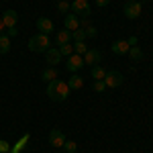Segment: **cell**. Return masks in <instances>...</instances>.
Segmentation results:
<instances>
[{
	"instance_id": "obj_2",
	"label": "cell",
	"mask_w": 153,
	"mask_h": 153,
	"mask_svg": "<svg viewBox=\"0 0 153 153\" xmlns=\"http://www.w3.org/2000/svg\"><path fill=\"white\" fill-rule=\"evenodd\" d=\"M49 35H43V33H37L29 39V49L33 51V53H45L49 49Z\"/></svg>"
},
{
	"instance_id": "obj_8",
	"label": "cell",
	"mask_w": 153,
	"mask_h": 153,
	"mask_svg": "<svg viewBox=\"0 0 153 153\" xmlns=\"http://www.w3.org/2000/svg\"><path fill=\"white\" fill-rule=\"evenodd\" d=\"M100 59H102V51L100 49H88L84 53V63L86 65H96Z\"/></svg>"
},
{
	"instance_id": "obj_27",
	"label": "cell",
	"mask_w": 153,
	"mask_h": 153,
	"mask_svg": "<svg viewBox=\"0 0 153 153\" xmlns=\"http://www.w3.org/2000/svg\"><path fill=\"white\" fill-rule=\"evenodd\" d=\"M0 153H10V143L0 139Z\"/></svg>"
},
{
	"instance_id": "obj_21",
	"label": "cell",
	"mask_w": 153,
	"mask_h": 153,
	"mask_svg": "<svg viewBox=\"0 0 153 153\" xmlns=\"http://www.w3.org/2000/svg\"><path fill=\"white\" fill-rule=\"evenodd\" d=\"M71 41H74V43L86 41V31H84V29H76V31L71 33Z\"/></svg>"
},
{
	"instance_id": "obj_31",
	"label": "cell",
	"mask_w": 153,
	"mask_h": 153,
	"mask_svg": "<svg viewBox=\"0 0 153 153\" xmlns=\"http://www.w3.org/2000/svg\"><path fill=\"white\" fill-rule=\"evenodd\" d=\"M127 41H129L131 47H133V45H137V37H131V39H127Z\"/></svg>"
},
{
	"instance_id": "obj_19",
	"label": "cell",
	"mask_w": 153,
	"mask_h": 153,
	"mask_svg": "<svg viewBox=\"0 0 153 153\" xmlns=\"http://www.w3.org/2000/svg\"><path fill=\"white\" fill-rule=\"evenodd\" d=\"M104 76H106V70L102 68V65H92V78L94 80H104Z\"/></svg>"
},
{
	"instance_id": "obj_29",
	"label": "cell",
	"mask_w": 153,
	"mask_h": 153,
	"mask_svg": "<svg viewBox=\"0 0 153 153\" xmlns=\"http://www.w3.org/2000/svg\"><path fill=\"white\" fill-rule=\"evenodd\" d=\"M96 4H98V6H108L110 0H96Z\"/></svg>"
},
{
	"instance_id": "obj_23",
	"label": "cell",
	"mask_w": 153,
	"mask_h": 153,
	"mask_svg": "<svg viewBox=\"0 0 153 153\" xmlns=\"http://www.w3.org/2000/svg\"><path fill=\"white\" fill-rule=\"evenodd\" d=\"M88 51V45L84 43V41H80V43H74V53H78V55H82L84 57V53Z\"/></svg>"
},
{
	"instance_id": "obj_24",
	"label": "cell",
	"mask_w": 153,
	"mask_h": 153,
	"mask_svg": "<svg viewBox=\"0 0 153 153\" xmlns=\"http://www.w3.org/2000/svg\"><path fill=\"white\" fill-rule=\"evenodd\" d=\"M63 149H65L68 153H76V151H78V145H76V141H68V139H65V143H63Z\"/></svg>"
},
{
	"instance_id": "obj_20",
	"label": "cell",
	"mask_w": 153,
	"mask_h": 153,
	"mask_svg": "<svg viewBox=\"0 0 153 153\" xmlns=\"http://www.w3.org/2000/svg\"><path fill=\"white\" fill-rule=\"evenodd\" d=\"M129 53H131V59H133V61H141L143 59V49L137 47V45H133V47L129 49Z\"/></svg>"
},
{
	"instance_id": "obj_14",
	"label": "cell",
	"mask_w": 153,
	"mask_h": 153,
	"mask_svg": "<svg viewBox=\"0 0 153 153\" xmlns=\"http://www.w3.org/2000/svg\"><path fill=\"white\" fill-rule=\"evenodd\" d=\"M55 43H57V45L71 43V33L68 31V29H61V31H57V35H55Z\"/></svg>"
},
{
	"instance_id": "obj_4",
	"label": "cell",
	"mask_w": 153,
	"mask_h": 153,
	"mask_svg": "<svg viewBox=\"0 0 153 153\" xmlns=\"http://www.w3.org/2000/svg\"><path fill=\"white\" fill-rule=\"evenodd\" d=\"M71 10H74V14H78V16H82V19H88V16L92 14L88 0H74V2H71Z\"/></svg>"
},
{
	"instance_id": "obj_30",
	"label": "cell",
	"mask_w": 153,
	"mask_h": 153,
	"mask_svg": "<svg viewBox=\"0 0 153 153\" xmlns=\"http://www.w3.org/2000/svg\"><path fill=\"white\" fill-rule=\"evenodd\" d=\"M16 33H19V31H16V27H12V29H8V37H16Z\"/></svg>"
},
{
	"instance_id": "obj_32",
	"label": "cell",
	"mask_w": 153,
	"mask_h": 153,
	"mask_svg": "<svg viewBox=\"0 0 153 153\" xmlns=\"http://www.w3.org/2000/svg\"><path fill=\"white\" fill-rule=\"evenodd\" d=\"M4 29H6V27H4V23H2V19H0V35L4 33Z\"/></svg>"
},
{
	"instance_id": "obj_17",
	"label": "cell",
	"mask_w": 153,
	"mask_h": 153,
	"mask_svg": "<svg viewBox=\"0 0 153 153\" xmlns=\"http://www.w3.org/2000/svg\"><path fill=\"white\" fill-rule=\"evenodd\" d=\"M29 139H31V135H23V137L16 141V145H14V147H10V153H21L25 149V145L29 143Z\"/></svg>"
},
{
	"instance_id": "obj_12",
	"label": "cell",
	"mask_w": 153,
	"mask_h": 153,
	"mask_svg": "<svg viewBox=\"0 0 153 153\" xmlns=\"http://www.w3.org/2000/svg\"><path fill=\"white\" fill-rule=\"evenodd\" d=\"M45 57H47V63H49V65H51V68H55L59 61H61V53H59L57 47H55V49L49 47L47 51H45Z\"/></svg>"
},
{
	"instance_id": "obj_6",
	"label": "cell",
	"mask_w": 153,
	"mask_h": 153,
	"mask_svg": "<svg viewBox=\"0 0 153 153\" xmlns=\"http://www.w3.org/2000/svg\"><path fill=\"white\" fill-rule=\"evenodd\" d=\"M82 65H84V57L78 55V53H71L70 57H65V70L71 71V74H76Z\"/></svg>"
},
{
	"instance_id": "obj_3",
	"label": "cell",
	"mask_w": 153,
	"mask_h": 153,
	"mask_svg": "<svg viewBox=\"0 0 153 153\" xmlns=\"http://www.w3.org/2000/svg\"><path fill=\"white\" fill-rule=\"evenodd\" d=\"M123 12H125V16L131 19V21L139 19V16H141V2H137V0H127L125 6H123Z\"/></svg>"
},
{
	"instance_id": "obj_28",
	"label": "cell",
	"mask_w": 153,
	"mask_h": 153,
	"mask_svg": "<svg viewBox=\"0 0 153 153\" xmlns=\"http://www.w3.org/2000/svg\"><path fill=\"white\" fill-rule=\"evenodd\" d=\"M84 31H86V37H96V35H98V31H96V27H92V25H90V27H86Z\"/></svg>"
},
{
	"instance_id": "obj_13",
	"label": "cell",
	"mask_w": 153,
	"mask_h": 153,
	"mask_svg": "<svg viewBox=\"0 0 153 153\" xmlns=\"http://www.w3.org/2000/svg\"><path fill=\"white\" fill-rule=\"evenodd\" d=\"M37 29H39V33L49 35V33L53 31V21H49L47 16H41V19L37 21Z\"/></svg>"
},
{
	"instance_id": "obj_9",
	"label": "cell",
	"mask_w": 153,
	"mask_h": 153,
	"mask_svg": "<svg viewBox=\"0 0 153 153\" xmlns=\"http://www.w3.org/2000/svg\"><path fill=\"white\" fill-rule=\"evenodd\" d=\"M16 21H19V14H16V10L8 8V10L2 12V23H4V27H6V29L16 27Z\"/></svg>"
},
{
	"instance_id": "obj_16",
	"label": "cell",
	"mask_w": 153,
	"mask_h": 153,
	"mask_svg": "<svg viewBox=\"0 0 153 153\" xmlns=\"http://www.w3.org/2000/svg\"><path fill=\"white\" fill-rule=\"evenodd\" d=\"M41 80H43V82H47V84L51 82V80H57V70L49 65L47 70H43V74H41Z\"/></svg>"
},
{
	"instance_id": "obj_11",
	"label": "cell",
	"mask_w": 153,
	"mask_h": 153,
	"mask_svg": "<svg viewBox=\"0 0 153 153\" xmlns=\"http://www.w3.org/2000/svg\"><path fill=\"white\" fill-rule=\"evenodd\" d=\"M110 49H112V53H117V55H127L129 53V41H125V39H118V41H114L112 45H110Z\"/></svg>"
},
{
	"instance_id": "obj_26",
	"label": "cell",
	"mask_w": 153,
	"mask_h": 153,
	"mask_svg": "<svg viewBox=\"0 0 153 153\" xmlns=\"http://www.w3.org/2000/svg\"><path fill=\"white\" fill-rule=\"evenodd\" d=\"M57 8H59V12H68L71 8V4L68 0H61V2H57Z\"/></svg>"
},
{
	"instance_id": "obj_15",
	"label": "cell",
	"mask_w": 153,
	"mask_h": 153,
	"mask_svg": "<svg viewBox=\"0 0 153 153\" xmlns=\"http://www.w3.org/2000/svg\"><path fill=\"white\" fill-rule=\"evenodd\" d=\"M68 86H70V90H80L84 86V78L78 76V74H71L70 80H68Z\"/></svg>"
},
{
	"instance_id": "obj_25",
	"label": "cell",
	"mask_w": 153,
	"mask_h": 153,
	"mask_svg": "<svg viewBox=\"0 0 153 153\" xmlns=\"http://www.w3.org/2000/svg\"><path fill=\"white\" fill-rule=\"evenodd\" d=\"M104 90H106V84H104V80H94V92L102 94Z\"/></svg>"
},
{
	"instance_id": "obj_22",
	"label": "cell",
	"mask_w": 153,
	"mask_h": 153,
	"mask_svg": "<svg viewBox=\"0 0 153 153\" xmlns=\"http://www.w3.org/2000/svg\"><path fill=\"white\" fill-rule=\"evenodd\" d=\"M59 53H61V57H63V55H65V57H70L71 53H74V45H71V43H65V45H59Z\"/></svg>"
},
{
	"instance_id": "obj_10",
	"label": "cell",
	"mask_w": 153,
	"mask_h": 153,
	"mask_svg": "<svg viewBox=\"0 0 153 153\" xmlns=\"http://www.w3.org/2000/svg\"><path fill=\"white\" fill-rule=\"evenodd\" d=\"M49 143H51V147H63L65 135L59 129H51V133H49Z\"/></svg>"
},
{
	"instance_id": "obj_1",
	"label": "cell",
	"mask_w": 153,
	"mask_h": 153,
	"mask_svg": "<svg viewBox=\"0 0 153 153\" xmlns=\"http://www.w3.org/2000/svg\"><path fill=\"white\" fill-rule=\"evenodd\" d=\"M70 86L61 80H51L47 84V96L53 100V102H63L68 96H70Z\"/></svg>"
},
{
	"instance_id": "obj_7",
	"label": "cell",
	"mask_w": 153,
	"mask_h": 153,
	"mask_svg": "<svg viewBox=\"0 0 153 153\" xmlns=\"http://www.w3.org/2000/svg\"><path fill=\"white\" fill-rule=\"evenodd\" d=\"M63 29H68L70 33H74L76 29H80V16L74 14V12H68L65 19H63Z\"/></svg>"
},
{
	"instance_id": "obj_18",
	"label": "cell",
	"mask_w": 153,
	"mask_h": 153,
	"mask_svg": "<svg viewBox=\"0 0 153 153\" xmlns=\"http://www.w3.org/2000/svg\"><path fill=\"white\" fill-rule=\"evenodd\" d=\"M8 51H10V37L2 33V35H0V53L4 55V53H8Z\"/></svg>"
},
{
	"instance_id": "obj_5",
	"label": "cell",
	"mask_w": 153,
	"mask_h": 153,
	"mask_svg": "<svg viewBox=\"0 0 153 153\" xmlns=\"http://www.w3.org/2000/svg\"><path fill=\"white\" fill-rule=\"evenodd\" d=\"M125 82V78H123V74L120 71H106V76H104V84H106V88H118L120 84Z\"/></svg>"
}]
</instances>
